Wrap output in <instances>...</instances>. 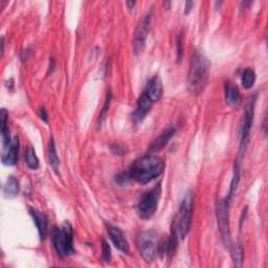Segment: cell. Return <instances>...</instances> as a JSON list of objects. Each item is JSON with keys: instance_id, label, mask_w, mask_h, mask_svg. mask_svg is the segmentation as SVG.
Listing matches in <instances>:
<instances>
[{"instance_id": "13", "label": "cell", "mask_w": 268, "mask_h": 268, "mask_svg": "<svg viewBox=\"0 0 268 268\" xmlns=\"http://www.w3.org/2000/svg\"><path fill=\"white\" fill-rule=\"evenodd\" d=\"M175 132H176V128L174 126L167 127L162 133H160L153 140V142L150 145L149 152L153 153V152H157V151L163 150L168 145V142L173 137V135L175 134Z\"/></svg>"}, {"instance_id": "17", "label": "cell", "mask_w": 268, "mask_h": 268, "mask_svg": "<svg viewBox=\"0 0 268 268\" xmlns=\"http://www.w3.org/2000/svg\"><path fill=\"white\" fill-rule=\"evenodd\" d=\"M4 196L6 198H14L19 194L20 185L19 181L15 176H10L4 186Z\"/></svg>"}, {"instance_id": "2", "label": "cell", "mask_w": 268, "mask_h": 268, "mask_svg": "<svg viewBox=\"0 0 268 268\" xmlns=\"http://www.w3.org/2000/svg\"><path fill=\"white\" fill-rule=\"evenodd\" d=\"M211 63L207 58L198 50H195L190 61L188 73V91L193 96L200 95L210 78Z\"/></svg>"}, {"instance_id": "11", "label": "cell", "mask_w": 268, "mask_h": 268, "mask_svg": "<svg viewBox=\"0 0 268 268\" xmlns=\"http://www.w3.org/2000/svg\"><path fill=\"white\" fill-rule=\"evenodd\" d=\"M153 102L148 98V96L142 92L141 95L139 96L138 100H137V105H136V108L133 111L132 117L134 123L139 124L142 121L145 120L146 115L149 113V111L151 110V107H152Z\"/></svg>"}, {"instance_id": "12", "label": "cell", "mask_w": 268, "mask_h": 268, "mask_svg": "<svg viewBox=\"0 0 268 268\" xmlns=\"http://www.w3.org/2000/svg\"><path fill=\"white\" fill-rule=\"evenodd\" d=\"M144 93L148 96V98L153 102H157L162 98L164 94V86H163V81L158 76L153 77L146 85Z\"/></svg>"}, {"instance_id": "14", "label": "cell", "mask_w": 268, "mask_h": 268, "mask_svg": "<svg viewBox=\"0 0 268 268\" xmlns=\"http://www.w3.org/2000/svg\"><path fill=\"white\" fill-rule=\"evenodd\" d=\"M18 151H19V138L14 137L8 148L5 149L3 154V163L6 166H14L18 160Z\"/></svg>"}, {"instance_id": "25", "label": "cell", "mask_w": 268, "mask_h": 268, "mask_svg": "<svg viewBox=\"0 0 268 268\" xmlns=\"http://www.w3.org/2000/svg\"><path fill=\"white\" fill-rule=\"evenodd\" d=\"M115 181L118 185L121 186H124V185H126L129 183V181H131V178L129 176V173L128 172H123L118 175H116V178H115Z\"/></svg>"}, {"instance_id": "18", "label": "cell", "mask_w": 268, "mask_h": 268, "mask_svg": "<svg viewBox=\"0 0 268 268\" xmlns=\"http://www.w3.org/2000/svg\"><path fill=\"white\" fill-rule=\"evenodd\" d=\"M0 118H2V136H3V144L4 148H8L11 144L12 139L10 138V131H9V112L7 109L3 108L2 112H0Z\"/></svg>"}, {"instance_id": "1", "label": "cell", "mask_w": 268, "mask_h": 268, "mask_svg": "<svg viewBox=\"0 0 268 268\" xmlns=\"http://www.w3.org/2000/svg\"><path fill=\"white\" fill-rule=\"evenodd\" d=\"M166 164L163 158L153 154H147L137 158L131 165L128 173L131 180L146 185L155 180L165 171Z\"/></svg>"}, {"instance_id": "26", "label": "cell", "mask_w": 268, "mask_h": 268, "mask_svg": "<svg viewBox=\"0 0 268 268\" xmlns=\"http://www.w3.org/2000/svg\"><path fill=\"white\" fill-rule=\"evenodd\" d=\"M39 116H40V118H41L43 122L47 123V121H48V114H47L46 109L44 108V107H41V108L39 109Z\"/></svg>"}, {"instance_id": "5", "label": "cell", "mask_w": 268, "mask_h": 268, "mask_svg": "<svg viewBox=\"0 0 268 268\" xmlns=\"http://www.w3.org/2000/svg\"><path fill=\"white\" fill-rule=\"evenodd\" d=\"M136 246L140 257L146 262H153L159 252V238L155 230L141 231L137 236Z\"/></svg>"}, {"instance_id": "15", "label": "cell", "mask_w": 268, "mask_h": 268, "mask_svg": "<svg viewBox=\"0 0 268 268\" xmlns=\"http://www.w3.org/2000/svg\"><path fill=\"white\" fill-rule=\"evenodd\" d=\"M29 214L35 221L36 226H37V229L39 231V235L41 239H44L47 235V217L45 216V214L35 210V209H29Z\"/></svg>"}, {"instance_id": "9", "label": "cell", "mask_w": 268, "mask_h": 268, "mask_svg": "<svg viewBox=\"0 0 268 268\" xmlns=\"http://www.w3.org/2000/svg\"><path fill=\"white\" fill-rule=\"evenodd\" d=\"M151 21H152V15L149 13L142 18L135 29L134 37H133V51L134 53H136V55L140 53L145 48L148 33L151 26Z\"/></svg>"}, {"instance_id": "19", "label": "cell", "mask_w": 268, "mask_h": 268, "mask_svg": "<svg viewBox=\"0 0 268 268\" xmlns=\"http://www.w3.org/2000/svg\"><path fill=\"white\" fill-rule=\"evenodd\" d=\"M48 158H49V164L51 168L58 172L59 168V157L57 154V149L55 145V140L51 137L49 140V145H48Z\"/></svg>"}, {"instance_id": "7", "label": "cell", "mask_w": 268, "mask_h": 268, "mask_svg": "<svg viewBox=\"0 0 268 268\" xmlns=\"http://www.w3.org/2000/svg\"><path fill=\"white\" fill-rule=\"evenodd\" d=\"M255 104H256V99L252 98L246 104L244 112L242 114V118L240 122V128H239L240 154H242V152H244L245 150L249 132H251V129H252V125H253L254 115H255Z\"/></svg>"}, {"instance_id": "23", "label": "cell", "mask_w": 268, "mask_h": 268, "mask_svg": "<svg viewBox=\"0 0 268 268\" xmlns=\"http://www.w3.org/2000/svg\"><path fill=\"white\" fill-rule=\"evenodd\" d=\"M102 246H103V254H102L103 260L106 261V262H109L111 260V249H110V246H109L108 243H107V241L104 240V239L102 241Z\"/></svg>"}, {"instance_id": "4", "label": "cell", "mask_w": 268, "mask_h": 268, "mask_svg": "<svg viewBox=\"0 0 268 268\" xmlns=\"http://www.w3.org/2000/svg\"><path fill=\"white\" fill-rule=\"evenodd\" d=\"M51 238L53 247L60 257L66 258L74 255V230L68 222H64L60 226L55 227L52 230Z\"/></svg>"}, {"instance_id": "10", "label": "cell", "mask_w": 268, "mask_h": 268, "mask_svg": "<svg viewBox=\"0 0 268 268\" xmlns=\"http://www.w3.org/2000/svg\"><path fill=\"white\" fill-rule=\"evenodd\" d=\"M107 231H108V235L110 240L112 241L113 245L120 249V251L124 254L129 253V244L127 239L125 238V235L123 233V230L112 224H107Z\"/></svg>"}, {"instance_id": "27", "label": "cell", "mask_w": 268, "mask_h": 268, "mask_svg": "<svg viewBox=\"0 0 268 268\" xmlns=\"http://www.w3.org/2000/svg\"><path fill=\"white\" fill-rule=\"evenodd\" d=\"M111 150L115 154H124L125 152H126V151H125V149L122 146H120L118 144H115L114 146H112L111 147Z\"/></svg>"}, {"instance_id": "24", "label": "cell", "mask_w": 268, "mask_h": 268, "mask_svg": "<svg viewBox=\"0 0 268 268\" xmlns=\"http://www.w3.org/2000/svg\"><path fill=\"white\" fill-rule=\"evenodd\" d=\"M110 100H111V94H110V92H109V94L107 95V98H106L105 104H104V106H103V109H102V111H101V113H100V116H99V125H100V123L102 124V121L104 120V116L106 115V112H107V110L109 109Z\"/></svg>"}, {"instance_id": "28", "label": "cell", "mask_w": 268, "mask_h": 268, "mask_svg": "<svg viewBox=\"0 0 268 268\" xmlns=\"http://www.w3.org/2000/svg\"><path fill=\"white\" fill-rule=\"evenodd\" d=\"M31 52V49L29 48H26V49H23L22 52H21V59L22 60H26L28 58V55Z\"/></svg>"}, {"instance_id": "29", "label": "cell", "mask_w": 268, "mask_h": 268, "mask_svg": "<svg viewBox=\"0 0 268 268\" xmlns=\"http://www.w3.org/2000/svg\"><path fill=\"white\" fill-rule=\"evenodd\" d=\"M193 7H194V3H192V2H188V3L186 4V10H185V13H186V14H189V13L192 11Z\"/></svg>"}, {"instance_id": "20", "label": "cell", "mask_w": 268, "mask_h": 268, "mask_svg": "<svg viewBox=\"0 0 268 268\" xmlns=\"http://www.w3.org/2000/svg\"><path fill=\"white\" fill-rule=\"evenodd\" d=\"M25 163L31 170H37L40 167L38 156L36 155V152L33 147H28L25 152Z\"/></svg>"}, {"instance_id": "3", "label": "cell", "mask_w": 268, "mask_h": 268, "mask_svg": "<svg viewBox=\"0 0 268 268\" xmlns=\"http://www.w3.org/2000/svg\"><path fill=\"white\" fill-rule=\"evenodd\" d=\"M193 203V195L191 192H189L183 199L180 211H178L172 223L170 239L176 243L186 239L191 229Z\"/></svg>"}, {"instance_id": "16", "label": "cell", "mask_w": 268, "mask_h": 268, "mask_svg": "<svg viewBox=\"0 0 268 268\" xmlns=\"http://www.w3.org/2000/svg\"><path fill=\"white\" fill-rule=\"evenodd\" d=\"M225 101L230 106H237L241 102V95L238 87L231 82H226L224 86Z\"/></svg>"}, {"instance_id": "21", "label": "cell", "mask_w": 268, "mask_h": 268, "mask_svg": "<svg viewBox=\"0 0 268 268\" xmlns=\"http://www.w3.org/2000/svg\"><path fill=\"white\" fill-rule=\"evenodd\" d=\"M255 82H256V74H255L254 69H252V68L245 69L243 71L242 77H241V83H242L243 87L246 89L252 88L254 86Z\"/></svg>"}, {"instance_id": "6", "label": "cell", "mask_w": 268, "mask_h": 268, "mask_svg": "<svg viewBox=\"0 0 268 268\" xmlns=\"http://www.w3.org/2000/svg\"><path fill=\"white\" fill-rule=\"evenodd\" d=\"M160 196H162V185L160 184L141 196L136 205V212L141 219L148 220L154 216L158 207Z\"/></svg>"}, {"instance_id": "8", "label": "cell", "mask_w": 268, "mask_h": 268, "mask_svg": "<svg viewBox=\"0 0 268 268\" xmlns=\"http://www.w3.org/2000/svg\"><path fill=\"white\" fill-rule=\"evenodd\" d=\"M229 203L230 197L223 199L217 207V220L223 242L227 245L230 244V231H229Z\"/></svg>"}, {"instance_id": "22", "label": "cell", "mask_w": 268, "mask_h": 268, "mask_svg": "<svg viewBox=\"0 0 268 268\" xmlns=\"http://www.w3.org/2000/svg\"><path fill=\"white\" fill-rule=\"evenodd\" d=\"M231 256H233L235 265L236 266H240L241 262H242V259H243V249H242L240 244H237L233 248V251H231Z\"/></svg>"}]
</instances>
